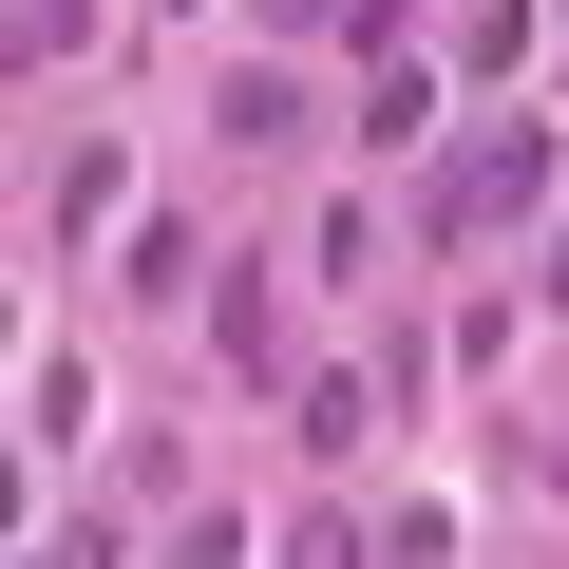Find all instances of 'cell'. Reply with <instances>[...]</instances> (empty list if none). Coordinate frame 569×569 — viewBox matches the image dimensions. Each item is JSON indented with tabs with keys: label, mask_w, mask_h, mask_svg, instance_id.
Listing matches in <instances>:
<instances>
[{
	"label": "cell",
	"mask_w": 569,
	"mask_h": 569,
	"mask_svg": "<svg viewBox=\"0 0 569 569\" xmlns=\"http://www.w3.org/2000/svg\"><path fill=\"white\" fill-rule=\"evenodd\" d=\"M531 209H550V133H531V114H493V133L437 152V190H418L437 247H493V228H531Z\"/></svg>",
	"instance_id": "6da1fadb"
},
{
	"label": "cell",
	"mask_w": 569,
	"mask_h": 569,
	"mask_svg": "<svg viewBox=\"0 0 569 569\" xmlns=\"http://www.w3.org/2000/svg\"><path fill=\"white\" fill-rule=\"evenodd\" d=\"M361 133H380V152H399V133H437V77H418L399 39H380V77H361Z\"/></svg>",
	"instance_id": "7a4b0ae2"
},
{
	"label": "cell",
	"mask_w": 569,
	"mask_h": 569,
	"mask_svg": "<svg viewBox=\"0 0 569 569\" xmlns=\"http://www.w3.org/2000/svg\"><path fill=\"white\" fill-rule=\"evenodd\" d=\"M380 418H399V399H380V380H361V361H342V380H305V437H323V456H361V437H380Z\"/></svg>",
	"instance_id": "3957f363"
},
{
	"label": "cell",
	"mask_w": 569,
	"mask_h": 569,
	"mask_svg": "<svg viewBox=\"0 0 569 569\" xmlns=\"http://www.w3.org/2000/svg\"><path fill=\"white\" fill-rule=\"evenodd\" d=\"M39 569H114V512H58V531H39Z\"/></svg>",
	"instance_id": "277c9868"
},
{
	"label": "cell",
	"mask_w": 569,
	"mask_h": 569,
	"mask_svg": "<svg viewBox=\"0 0 569 569\" xmlns=\"http://www.w3.org/2000/svg\"><path fill=\"white\" fill-rule=\"evenodd\" d=\"M171 569H247V531H228V512H190V531H171Z\"/></svg>",
	"instance_id": "5b68a950"
},
{
	"label": "cell",
	"mask_w": 569,
	"mask_h": 569,
	"mask_svg": "<svg viewBox=\"0 0 569 569\" xmlns=\"http://www.w3.org/2000/svg\"><path fill=\"white\" fill-rule=\"evenodd\" d=\"M58 39H77V0H20V77H39V58H58Z\"/></svg>",
	"instance_id": "8992f818"
},
{
	"label": "cell",
	"mask_w": 569,
	"mask_h": 569,
	"mask_svg": "<svg viewBox=\"0 0 569 569\" xmlns=\"http://www.w3.org/2000/svg\"><path fill=\"white\" fill-rule=\"evenodd\" d=\"M266 20H342V0H266Z\"/></svg>",
	"instance_id": "52a82bcc"
}]
</instances>
